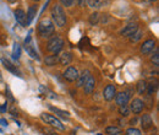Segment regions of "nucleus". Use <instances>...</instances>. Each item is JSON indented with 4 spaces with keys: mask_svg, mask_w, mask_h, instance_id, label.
Segmentation results:
<instances>
[{
    "mask_svg": "<svg viewBox=\"0 0 159 135\" xmlns=\"http://www.w3.org/2000/svg\"><path fill=\"white\" fill-rule=\"evenodd\" d=\"M52 17H53L57 26H59V27H64L65 26V23H66V15H65V11H64L62 6H60L59 4H55L52 7Z\"/></svg>",
    "mask_w": 159,
    "mask_h": 135,
    "instance_id": "obj_1",
    "label": "nucleus"
},
{
    "mask_svg": "<svg viewBox=\"0 0 159 135\" xmlns=\"http://www.w3.org/2000/svg\"><path fill=\"white\" fill-rule=\"evenodd\" d=\"M54 30H55V26L50 20H42L38 25V32L40 37H44V38L50 37L54 33Z\"/></svg>",
    "mask_w": 159,
    "mask_h": 135,
    "instance_id": "obj_2",
    "label": "nucleus"
},
{
    "mask_svg": "<svg viewBox=\"0 0 159 135\" xmlns=\"http://www.w3.org/2000/svg\"><path fill=\"white\" fill-rule=\"evenodd\" d=\"M40 118H42L43 122H45V124H49V125H52L53 128L59 129V130H65V125L54 116L48 114V113H42V114H40Z\"/></svg>",
    "mask_w": 159,
    "mask_h": 135,
    "instance_id": "obj_3",
    "label": "nucleus"
},
{
    "mask_svg": "<svg viewBox=\"0 0 159 135\" xmlns=\"http://www.w3.org/2000/svg\"><path fill=\"white\" fill-rule=\"evenodd\" d=\"M62 47H64V39L58 37V36H55V37H53V38L48 42L47 49L57 55L60 51L62 49Z\"/></svg>",
    "mask_w": 159,
    "mask_h": 135,
    "instance_id": "obj_4",
    "label": "nucleus"
},
{
    "mask_svg": "<svg viewBox=\"0 0 159 135\" xmlns=\"http://www.w3.org/2000/svg\"><path fill=\"white\" fill-rule=\"evenodd\" d=\"M79 70L75 68V66H69L66 70H65V73H64V79L66 80V81H69V82H75L77 79H79Z\"/></svg>",
    "mask_w": 159,
    "mask_h": 135,
    "instance_id": "obj_5",
    "label": "nucleus"
},
{
    "mask_svg": "<svg viewBox=\"0 0 159 135\" xmlns=\"http://www.w3.org/2000/svg\"><path fill=\"white\" fill-rule=\"evenodd\" d=\"M143 101L139 99V98H134L131 101V104H130V111L134 112V114H139L142 111H143Z\"/></svg>",
    "mask_w": 159,
    "mask_h": 135,
    "instance_id": "obj_6",
    "label": "nucleus"
},
{
    "mask_svg": "<svg viewBox=\"0 0 159 135\" xmlns=\"http://www.w3.org/2000/svg\"><path fill=\"white\" fill-rule=\"evenodd\" d=\"M156 48V41L154 39H147L141 46V53L142 54H149Z\"/></svg>",
    "mask_w": 159,
    "mask_h": 135,
    "instance_id": "obj_7",
    "label": "nucleus"
},
{
    "mask_svg": "<svg viewBox=\"0 0 159 135\" xmlns=\"http://www.w3.org/2000/svg\"><path fill=\"white\" fill-rule=\"evenodd\" d=\"M116 95V90H115V86L114 85H108L104 91H103V97L105 101H111L114 99V97Z\"/></svg>",
    "mask_w": 159,
    "mask_h": 135,
    "instance_id": "obj_8",
    "label": "nucleus"
},
{
    "mask_svg": "<svg viewBox=\"0 0 159 135\" xmlns=\"http://www.w3.org/2000/svg\"><path fill=\"white\" fill-rule=\"evenodd\" d=\"M129 101H130L129 92H119V94L115 95V102H116V104L120 106V107L121 106H126L129 103Z\"/></svg>",
    "mask_w": 159,
    "mask_h": 135,
    "instance_id": "obj_9",
    "label": "nucleus"
},
{
    "mask_svg": "<svg viewBox=\"0 0 159 135\" xmlns=\"http://www.w3.org/2000/svg\"><path fill=\"white\" fill-rule=\"evenodd\" d=\"M137 30H139L137 23H129L127 26H125V27L121 30V35L125 36V37H131Z\"/></svg>",
    "mask_w": 159,
    "mask_h": 135,
    "instance_id": "obj_10",
    "label": "nucleus"
},
{
    "mask_svg": "<svg viewBox=\"0 0 159 135\" xmlns=\"http://www.w3.org/2000/svg\"><path fill=\"white\" fill-rule=\"evenodd\" d=\"M1 63L4 64L5 69H7L9 71H11L12 74H15V75H17V76H21L20 70H19V69L16 68V65H14L10 60H7V59H5V58H1Z\"/></svg>",
    "mask_w": 159,
    "mask_h": 135,
    "instance_id": "obj_11",
    "label": "nucleus"
},
{
    "mask_svg": "<svg viewBox=\"0 0 159 135\" xmlns=\"http://www.w3.org/2000/svg\"><path fill=\"white\" fill-rule=\"evenodd\" d=\"M83 89H84V92H86L87 95L92 94V92L94 91V89H96V80H94V77L93 76L88 77L87 81H86L84 85H83Z\"/></svg>",
    "mask_w": 159,
    "mask_h": 135,
    "instance_id": "obj_12",
    "label": "nucleus"
},
{
    "mask_svg": "<svg viewBox=\"0 0 159 135\" xmlns=\"http://www.w3.org/2000/svg\"><path fill=\"white\" fill-rule=\"evenodd\" d=\"M141 125L143 128V130H148L152 128L153 125V120H152V117L149 114H143L141 118Z\"/></svg>",
    "mask_w": 159,
    "mask_h": 135,
    "instance_id": "obj_13",
    "label": "nucleus"
},
{
    "mask_svg": "<svg viewBox=\"0 0 159 135\" xmlns=\"http://www.w3.org/2000/svg\"><path fill=\"white\" fill-rule=\"evenodd\" d=\"M91 76V73H89V70H83L81 74L79 75V79L76 80L77 81V87H82L83 85H84V82L87 81V79Z\"/></svg>",
    "mask_w": 159,
    "mask_h": 135,
    "instance_id": "obj_14",
    "label": "nucleus"
},
{
    "mask_svg": "<svg viewBox=\"0 0 159 135\" xmlns=\"http://www.w3.org/2000/svg\"><path fill=\"white\" fill-rule=\"evenodd\" d=\"M59 61L61 65H69L72 61V54L70 52H64L59 57Z\"/></svg>",
    "mask_w": 159,
    "mask_h": 135,
    "instance_id": "obj_15",
    "label": "nucleus"
},
{
    "mask_svg": "<svg viewBox=\"0 0 159 135\" xmlns=\"http://www.w3.org/2000/svg\"><path fill=\"white\" fill-rule=\"evenodd\" d=\"M14 15H15V20L21 23V25H26V14H25V11L23 10H21V9H17V10H15V12H14Z\"/></svg>",
    "mask_w": 159,
    "mask_h": 135,
    "instance_id": "obj_16",
    "label": "nucleus"
},
{
    "mask_svg": "<svg viewBox=\"0 0 159 135\" xmlns=\"http://www.w3.org/2000/svg\"><path fill=\"white\" fill-rule=\"evenodd\" d=\"M36 14H37V6H36V5L30 6L28 12H27V15H26V17H27V20H26V25H30V23L32 22V20L34 19Z\"/></svg>",
    "mask_w": 159,
    "mask_h": 135,
    "instance_id": "obj_17",
    "label": "nucleus"
},
{
    "mask_svg": "<svg viewBox=\"0 0 159 135\" xmlns=\"http://www.w3.org/2000/svg\"><path fill=\"white\" fill-rule=\"evenodd\" d=\"M105 133L109 135H122V130L120 129L119 127H108L105 129Z\"/></svg>",
    "mask_w": 159,
    "mask_h": 135,
    "instance_id": "obj_18",
    "label": "nucleus"
},
{
    "mask_svg": "<svg viewBox=\"0 0 159 135\" xmlns=\"http://www.w3.org/2000/svg\"><path fill=\"white\" fill-rule=\"evenodd\" d=\"M137 92H139V95H143L146 91H147V82L144 81V80H139V82H137Z\"/></svg>",
    "mask_w": 159,
    "mask_h": 135,
    "instance_id": "obj_19",
    "label": "nucleus"
},
{
    "mask_svg": "<svg viewBox=\"0 0 159 135\" xmlns=\"http://www.w3.org/2000/svg\"><path fill=\"white\" fill-rule=\"evenodd\" d=\"M59 61V57L58 55H49V57H47L45 58V64L48 65V66H54V65H57V63Z\"/></svg>",
    "mask_w": 159,
    "mask_h": 135,
    "instance_id": "obj_20",
    "label": "nucleus"
},
{
    "mask_svg": "<svg viewBox=\"0 0 159 135\" xmlns=\"http://www.w3.org/2000/svg\"><path fill=\"white\" fill-rule=\"evenodd\" d=\"M25 49H26V52L32 57V58H34V59H39V57H38V54H37V52L31 47V46H28V44H25Z\"/></svg>",
    "mask_w": 159,
    "mask_h": 135,
    "instance_id": "obj_21",
    "label": "nucleus"
},
{
    "mask_svg": "<svg viewBox=\"0 0 159 135\" xmlns=\"http://www.w3.org/2000/svg\"><path fill=\"white\" fill-rule=\"evenodd\" d=\"M49 108H50V109H52L53 112H55V113H58V114H59L60 117H62V118H66V119H67V118L70 117V113H69V112H65V111H61V109H59V108H55V107H53V106H50Z\"/></svg>",
    "mask_w": 159,
    "mask_h": 135,
    "instance_id": "obj_22",
    "label": "nucleus"
},
{
    "mask_svg": "<svg viewBox=\"0 0 159 135\" xmlns=\"http://www.w3.org/2000/svg\"><path fill=\"white\" fill-rule=\"evenodd\" d=\"M12 57L15 59H19L21 57V46L19 43L14 44V51H12Z\"/></svg>",
    "mask_w": 159,
    "mask_h": 135,
    "instance_id": "obj_23",
    "label": "nucleus"
},
{
    "mask_svg": "<svg viewBox=\"0 0 159 135\" xmlns=\"http://www.w3.org/2000/svg\"><path fill=\"white\" fill-rule=\"evenodd\" d=\"M142 35H143V33H142V31L137 30V31H136V32H135V33H134V35H132V36L130 37V41L135 43V42H137V41H139V39H141Z\"/></svg>",
    "mask_w": 159,
    "mask_h": 135,
    "instance_id": "obj_24",
    "label": "nucleus"
},
{
    "mask_svg": "<svg viewBox=\"0 0 159 135\" xmlns=\"http://www.w3.org/2000/svg\"><path fill=\"white\" fill-rule=\"evenodd\" d=\"M125 135H142L141 134V130L137 128H129L126 130V134Z\"/></svg>",
    "mask_w": 159,
    "mask_h": 135,
    "instance_id": "obj_25",
    "label": "nucleus"
},
{
    "mask_svg": "<svg viewBox=\"0 0 159 135\" xmlns=\"http://www.w3.org/2000/svg\"><path fill=\"white\" fill-rule=\"evenodd\" d=\"M152 61H153V64H154L156 66H158L159 65V51L158 49H156L154 54L152 55Z\"/></svg>",
    "mask_w": 159,
    "mask_h": 135,
    "instance_id": "obj_26",
    "label": "nucleus"
},
{
    "mask_svg": "<svg viewBox=\"0 0 159 135\" xmlns=\"http://www.w3.org/2000/svg\"><path fill=\"white\" fill-rule=\"evenodd\" d=\"M98 20H99V15H98V12H94V14H92V15H91V17H89V22H91L92 25H96V23H98Z\"/></svg>",
    "mask_w": 159,
    "mask_h": 135,
    "instance_id": "obj_27",
    "label": "nucleus"
},
{
    "mask_svg": "<svg viewBox=\"0 0 159 135\" xmlns=\"http://www.w3.org/2000/svg\"><path fill=\"white\" fill-rule=\"evenodd\" d=\"M119 112H120V114H121V116L126 117V116H129L130 109H129V107H127V106H121V107H120V109H119Z\"/></svg>",
    "mask_w": 159,
    "mask_h": 135,
    "instance_id": "obj_28",
    "label": "nucleus"
},
{
    "mask_svg": "<svg viewBox=\"0 0 159 135\" xmlns=\"http://www.w3.org/2000/svg\"><path fill=\"white\" fill-rule=\"evenodd\" d=\"M87 2H88V5H89L91 7H93V9H94V7H99L100 6L99 0H88Z\"/></svg>",
    "mask_w": 159,
    "mask_h": 135,
    "instance_id": "obj_29",
    "label": "nucleus"
},
{
    "mask_svg": "<svg viewBox=\"0 0 159 135\" xmlns=\"http://www.w3.org/2000/svg\"><path fill=\"white\" fill-rule=\"evenodd\" d=\"M74 1L75 0H60V2L65 6V7H69V6H71L72 4H74Z\"/></svg>",
    "mask_w": 159,
    "mask_h": 135,
    "instance_id": "obj_30",
    "label": "nucleus"
},
{
    "mask_svg": "<svg viewBox=\"0 0 159 135\" xmlns=\"http://www.w3.org/2000/svg\"><path fill=\"white\" fill-rule=\"evenodd\" d=\"M147 86H149V90H148V95H153V92L156 91V89H157V84H154V86H153V84H151V85H147Z\"/></svg>",
    "mask_w": 159,
    "mask_h": 135,
    "instance_id": "obj_31",
    "label": "nucleus"
},
{
    "mask_svg": "<svg viewBox=\"0 0 159 135\" xmlns=\"http://www.w3.org/2000/svg\"><path fill=\"white\" fill-rule=\"evenodd\" d=\"M0 124H1L2 127H7V120H5L4 118H1V119H0Z\"/></svg>",
    "mask_w": 159,
    "mask_h": 135,
    "instance_id": "obj_32",
    "label": "nucleus"
},
{
    "mask_svg": "<svg viewBox=\"0 0 159 135\" xmlns=\"http://www.w3.org/2000/svg\"><path fill=\"white\" fill-rule=\"evenodd\" d=\"M6 108H7V106H6V103H5L2 107H0V112H5V111H6Z\"/></svg>",
    "mask_w": 159,
    "mask_h": 135,
    "instance_id": "obj_33",
    "label": "nucleus"
},
{
    "mask_svg": "<svg viewBox=\"0 0 159 135\" xmlns=\"http://www.w3.org/2000/svg\"><path fill=\"white\" fill-rule=\"evenodd\" d=\"M77 2H79L80 6H83V4H84V0H77Z\"/></svg>",
    "mask_w": 159,
    "mask_h": 135,
    "instance_id": "obj_34",
    "label": "nucleus"
},
{
    "mask_svg": "<svg viewBox=\"0 0 159 135\" xmlns=\"http://www.w3.org/2000/svg\"><path fill=\"white\" fill-rule=\"evenodd\" d=\"M44 133H48V134H45V135H53L54 133H52V132H49V130H45Z\"/></svg>",
    "mask_w": 159,
    "mask_h": 135,
    "instance_id": "obj_35",
    "label": "nucleus"
},
{
    "mask_svg": "<svg viewBox=\"0 0 159 135\" xmlns=\"http://www.w3.org/2000/svg\"><path fill=\"white\" fill-rule=\"evenodd\" d=\"M7 1H9V2H15L16 0H7Z\"/></svg>",
    "mask_w": 159,
    "mask_h": 135,
    "instance_id": "obj_36",
    "label": "nucleus"
},
{
    "mask_svg": "<svg viewBox=\"0 0 159 135\" xmlns=\"http://www.w3.org/2000/svg\"><path fill=\"white\" fill-rule=\"evenodd\" d=\"M1 80H2V76H1V73H0V81H1Z\"/></svg>",
    "mask_w": 159,
    "mask_h": 135,
    "instance_id": "obj_37",
    "label": "nucleus"
},
{
    "mask_svg": "<svg viewBox=\"0 0 159 135\" xmlns=\"http://www.w3.org/2000/svg\"><path fill=\"white\" fill-rule=\"evenodd\" d=\"M33 1H39V0H33Z\"/></svg>",
    "mask_w": 159,
    "mask_h": 135,
    "instance_id": "obj_38",
    "label": "nucleus"
},
{
    "mask_svg": "<svg viewBox=\"0 0 159 135\" xmlns=\"http://www.w3.org/2000/svg\"><path fill=\"white\" fill-rule=\"evenodd\" d=\"M151 1H157V0H151Z\"/></svg>",
    "mask_w": 159,
    "mask_h": 135,
    "instance_id": "obj_39",
    "label": "nucleus"
},
{
    "mask_svg": "<svg viewBox=\"0 0 159 135\" xmlns=\"http://www.w3.org/2000/svg\"><path fill=\"white\" fill-rule=\"evenodd\" d=\"M153 135H157V134H153Z\"/></svg>",
    "mask_w": 159,
    "mask_h": 135,
    "instance_id": "obj_40",
    "label": "nucleus"
}]
</instances>
